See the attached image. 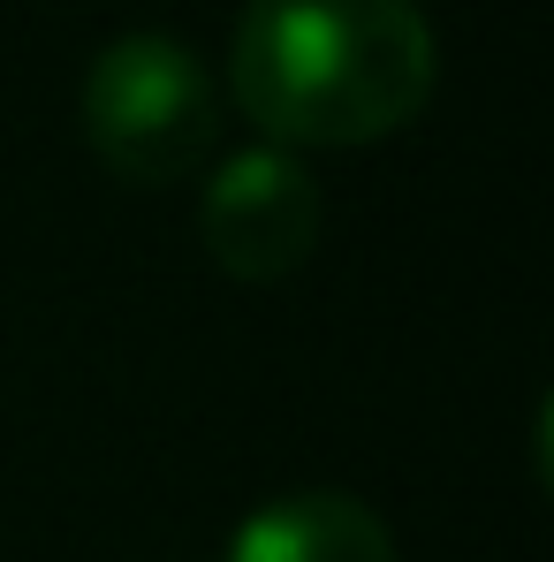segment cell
<instances>
[{
	"instance_id": "1",
	"label": "cell",
	"mask_w": 554,
	"mask_h": 562,
	"mask_svg": "<svg viewBox=\"0 0 554 562\" xmlns=\"http://www.w3.org/2000/svg\"><path fill=\"white\" fill-rule=\"evenodd\" d=\"M433 77L441 46L418 0H244L228 46V92L281 153L395 137Z\"/></svg>"
},
{
	"instance_id": "2",
	"label": "cell",
	"mask_w": 554,
	"mask_h": 562,
	"mask_svg": "<svg viewBox=\"0 0 554 562\" xmlns=\"http://www.w3.org/2000/svg\"><path fill=\"white\" fill-rule=\"evenodd\" d=\"M84 137L106 160V176L137 190H168L190 168H205L221 137V92L205 61L176 46L168 31L114 38L84 77Z\"/></svg>"
},
{
	"instance_id": "3",
	"label": "cell",
	"mask_w": 554,
	"mask_h": 562,
	"mask_svg": "<svg viewBox=\"0 0 554 562\" xmlns=\"http://www.w3.org/2000/svg\"><path fill=\"white\" fill-rule=\"evenodd\" d=\"M197 236L213 267L236 281H281L296 274L319 244V183L296 153L259 145L221 160V176L197 198Z\"/></svg>"
},
{
	"instance_id": "4",
	"label": "cell",
	"mask_w": 554,
	"mask_h": 562,
	"mask_svg": "<svg viewBox=\"0 0 554 562\" xmlns=\"http://www.w3.org/2000/svg\"><path fill=\"white\" fill-rule=\"evenodd\" d=\"M228 562H395V532L342 486H304L251 509L228 540Z\"/></svg>"
}]
</instances>
